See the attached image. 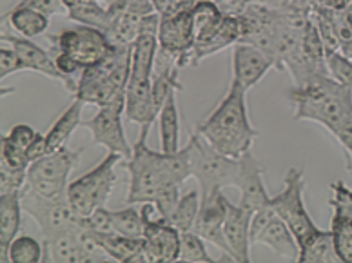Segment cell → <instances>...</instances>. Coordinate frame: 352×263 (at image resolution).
<instances>
[{
	"label": "cell",
	"mask_w": 352,
	"mask_h": 263,
	"mask_svg": "<svg viewBox=\"0 0 352 263\" xmlns=\"http://www.w3.org/2000/svg\"><path fill=\"white\" fill-rule=\"evenodd\" d=\"M36 137V131L33 129L31 126H28V124H16V126H13L10 129V133H8V140H10L11 144H15L16 147H21V149H28L30 147V144L33 142V138Z\"/></svg>",
	"instance_id": "41"
},
{
	"label": "cell",
	"mask_w": 352,
	"mask_h": 263,
	"mask_svg": "<svg viewBox=\"0 0 352 263\" xmlns=\"http://www.w3.org/2000/svg\"><path fill=\"white\" fill-rule=\"evenodd\" d=\"M256 243H263V245H267L271 251H274L283 258L296 260L298 262L300 243H298L296 236L292 234L291 227L278 214H274L271 222L265 225V229L258 234Z\"/></svg>",
	"instance_id": "22"
},
{
	"label": "cell",
	"mask_w": 352,
	"mask_h": 263,
	"mask_svg": "<svg viewBox=\"0 0 352 263\" xmlns=\"http://www.w3.org/2000/svg\"><path fill=\"white\" fill-rule=\"evenodd\" d=\"M50 41L51 51L69 56L82 71L106 58L115 47L104 31L84 24L60 31L58 35L50 36Z\"/></svg>",
	"instance_id": "8"
},
{
	"label": "cell",
	"mask_w": 352,
	"mask_h": 263,
	"mask_svg": "<svg viewBox=\"0 0 352 263\" xmlns=\"http://www.w3.org/2000/svg\"><path fill=\"white\" fill-rule=\"evenodd\" d=\"M78 227L44 238V251L47 262L87 263V256L82 249L80 238H78Z\"/></svg>",
	"instance_id": "21"
},
{
	"label": "cell",
	"mask_w": 352,
	"mask_h": 263,
	"mask_svg": "<svg viewBox=\"0 0 352 263\" xmlns=\"http://www.w3.org/2000/svg\"><path fill=\"white\" fill-rule=\"evenodd\" d=\"M245 95V89L231 82L223 100L195 129L209 146L226 157L240 158L251 151L258 138V131L247 115Z\"/></svg>",
	"instance_id": "2"
},
{
	"label": "cell",
	"mask_w": 352,
	"mask_h": 263,
	"mask_svg": "<svg viewBox=\"0 0 352 263\" xmlns=\"http://www.w3.org/2000/svg\"><path fill=\"white\" fill-rule=\"evenodd\" d=\"M28 183V169L0 165V192H21Z\"/></svg>",
	"instance_id": "39"
},
{
	"label": "cell",
	"mask_w": 352,
	"mask_h": 263,
	"mask_svg": "<svg viewBox=\"0 0 352 263\" xmlns=\"http://www.w3.org/2000/svg\"><path fill=\"white\" fill-rule=\"evenodd\" d=\"M95 234L109 260H113V262H147L146 253H144V238H129V236H122V234Z\"/></svg>",
	"instance_id": "23"
},
{
	"label": "cell",
	"mask_w": 352,
	"mask_h": 263,
	"mask_svg": "<svg viewBox=\"0 0 352 263\" xmlns=\"http://www.w3.org/2000/svg\"><path fill=\"white\" fill-rule=\"evenodd\" d=\"M8 21H10L11 27L19 31L21 36H25V38H35L50 30V16L24 4L13 8L8 13Z\"/></svg>",
	"instance_id": "29"
},
{
	"label": "cell",
	"mask_w": 352,
	"mask_h": 263,
	"mask_svg": "<svg viewBox=\"0 0 352 263\" xmlns=\"http://www.w3.org/2000/svg\"><path fill=\"white\" fill-rule=\"evenodd\" d=\"M146 229H144V253L147 262H178L180 254V231L175 229L166 218H153L156 209L153 203L142 205Z\"/></svg>",
	"instance_id": "11"
},
{
	"label": "cell",
	"mask_w": 352,
	"mask_h": 263,
	"mask_svg": "<svg viewBox=\"0 0 352 263\" xmlns=\"http://www.w3.org/2000/svg\"><path fill=\"white\" fill-rule=\"evenodd\" d=\"M42 254H44V243L33 236L21 234L11 242L8 256L11 263H36L42 260Z\"/></svg>",
	"instance_id": "34"
},
{
	"label": "cell",
	"mask_w": 352,
	"mask_h": 263,
	"mask_svg": "<svg viewBox=\"0 0 352 263\" xmlns=\"http://www.w3.org/2000/svg\"><path fill=\"white\" fill-rule=\"evenodd\" d=\"M303 191H305L303 171L289 168L285 172L282 192H278L276 196H271V203H269L274 209V213L291 227L300 245L318 231L316 223L312 222L303 202Z\"/></svg>",
	"instance_id": "7"
},
{
	"label": "cell",
	"mask_w": 352,
	"mask_h": 263,
	"mask_svg": "<svg viewBox=\"0 0 352 263\" xmlns=\"http://www.w3.org/2000/svg\"><path fill=\"white\" fill-rule=\"evenodd\" d=\"M21 203L25 214H30L42 233V238H50L53 234L64 233L80 225V218L73 211L67 200H51L25 183L21 191Z\"/></svg>",
	"instance_id": "9"
},
{
	"label": "cell",
	"mask_w": 352,
	"mask_h": 263,
	"mask_svg": "<svg viewBox=\"0 0 352 263\" xmlns=\"http://www.w3.org/2000/svg\"><path fill=\"white\" fill-rule=\"evenodd\" d=\"M98 2H100V4H104L106 5V8H109V5H113L116 2V0H98Z\"/></svg>",
	"instance_id": "46"
},
{
	"label": "cell",
	"mask_w": 352,
	"mask_h": 263,
	"mask_svg": "<svg viewBox=\"0 0 352 263\" xmlns=\"http://www.w3.org/2000/svg\"><path fill=\"white\" fill-rule=\"evenodd\" d=\"M50 152L47 149V137L42 135V133H36V137L33 138V142L30 144V147L25 149V157L30 160V163L41 160L42 157H45Z\"/></svg>",
	"instance_id": "43"
},
{
	"label": "cell",
	"mask_w": 352,
	"mask_h": 263,
	"mask_svg": "<svg viewBox=\"0 0 352 263\" xmlns=\"http://www.w3.org/2000/svg\"><path fill=\"white\" fill-rule=\"evenodd\" d=\"M191 11L192 25H195V44L211 38L226 16L214 0H197Z\"/></svg>",
	"instance_id": "26"
},
{
	"label": "cell",
	"mask_w": 352,
	"mask_h": 263,
	"mask_svg": "<svg viewBox=\"0 0 352 263\" xmlns=\"http://www.w3.org/2000/svg\"><path fill=\"white\" fill-rule=\"evenodd\" d=\"M64 5H66V11L71 10V8H75V5H80V4H87V2H93V0H62Z\"/></svg>",
	"instance_id": "45"
},
{
	"label": "cell",
	"mask_w": 352,
	"mask_h": 263,
	"mask_svg": "<svg viewBox=\"0 0 352 263\" xmlns=\"http://www.w3.org/2000/svg\"><path fill=\"white\" fill-rule=\"evenodd\" d=\"M178 262H195V263H211L214 262L209 251L206 249V240L198 236L192 231L180 234V254Z\"/></svg>",
	"instance_id": "35"
},
{
	"label": "cell",
	"mask_w": 352,
	"mask_h": 263,
	"mask_svg": "<svg viewBox=\"0 0 352 263\" xmlns=\"http://www.w3.org/2000/svg\"><path fill=\"white\" fill-rule=\"evenodd\" d=\"M158 35H140L131 47V78H153Z\"/></svg>",
	"instance_id": "28"
},
{
	"label": "cell",
	"mask_w": 352,
	"mask_h": 263,
	"mask_svg": "<svg viewBox=\"0 0 352 263\" xmlns=\"http://www.w3.org/2000/svg\"><path fill=\"white\" fill-rule=\"evenodd\" d=\"M300 263H336L340 262V256L334 247L331 231H322L318 229L311 238L300 245V254H298Z\"/></svg>",
	"instance_id": "25"
},
{
	"label": "cell",
	"mask_w": 352,
	"mask_h": 263,
	"mask_svg": "<svg viewBox=\"0 0 352 263\" xmlns=\"http://www.w3.org/2000/svg\"><path fill=\"white\" fill-rule=\"evenodd\" d=\"M21 4L30 5V8L41 11V13H44L47 16L66 11V5H64L62 0H21Z\"/></svg>",
	"instance_id": "42"
},
{
	"label": "cell",
	"mask_w": 352,
	"mask_h": 263,
	"mask_svg": "<svg viewBox=\"0 0 352 263\" xmlns=\"http://www.w3.org/2000/svg\"><path fill=\"white\" fill-rule=\"evenodd\" d=\"M271 58L251 44L238 42L232 46V78L231 82L249 91L262 80L271 69Z\"/></svg>",
	"instance_id": "14"
},
{
	"label": "cell",
	"mask_w": 352,
	"mask_h": 263,
	"mask_svg": "<svg viewBox=\"0 0 352 263\" xmlns=\"http://www.w3.org/2000/svg\"><path fill=\"white\" fill-rule=\"evenodd\" d=\"M200 191L186 192V194H182L180 196V200L176 203V207L171 213V216L166 218V220L171 223L173 227L178 229L180 233H187V231H191L192 225H195V220H197L198 211H200Z\"/></svg>",
	"instance_id": "30"
},
{
	"label": "cell",
	"mask_w": 352,
	"mask_h": 263,
	"mask_svg": "<svg viewBox=\"0 0 352 263\" xmlns=\"http://www.w3.org/2000/svg\"><path fill=\"white\" fill-rule=\"evenodd\" d=\"M227 200L229 198L223 194L221 191L212 192L209 196L201 198L200 211H198V216L195 220V225H192V233H197L198 236L206 240V242L217 245L218 249H221L223 253L232 260L231 249H229V243L226 240V234H223V222H226L227 214ZM234 262V260H232Z\"/></svg>",
	"instance_id": "13"
},
{
	"label": "cell",
	"mask_w": 352,
	"mask_h": 263,
	"mask_svg": "<svg viewBox=\"0 0 352 263\" xmlns=\"http://www.w3.org/2000/svg\"><path fill=\"white\" fill-rule=\"evenodd\" d=\"M113 214V223H115L116 234L122 236H129V238H142L144 236V229H146V218L142 207L135 205H127L126 209H118V211H111Z\"/></svg>",
	"instance_id": "32"
},
{
	"label": "cell",
	"mask_w": 352,
	"mask_h": 263,
	"mask_svg": "<svg viewBox=\"0 0 352 263\" xmlns=\"http://www.w3.org/2000/svg\"><path fill=\"white\" fill-rule=\"evenodd\" d=\"M331 233L340 262L352 263V216L342 213L332 214Z\"/></svg>",
	"instance_id": "33"
},
{
	"label": "cell",
	"mask_w": 352,
	"mask_h": 263,
	"mask_svg": "<svg viewBox=\"0 0 352 263\" xmlns=\"http://www.w3.org/2000/svg\"><path fill=\"white\" fill-rule=\"evenodd\" d=\"M66 13L71 21L76 22V24L91 25V27H96V30L104 31V33L109 27V10L104 4H100L98 0H93V2H87V4L75 5V8L67 10Z\"/></svg>",
	"instance_id": "31"
},
{
	"label": "cell",
	"mask_w": 352,
	"mask_h": 263,
	"mask_svg": "<svg viewBox=\"0 0 352 263\" xmlns=\"http://www.w3.org/2000/svg\"><path fill=\"white\" fill-rule=\"evenodd\" d=\"M2 44H8L21 55L25 71L41 73V75L50 76L53 80H60L64 84V75L58 71L51 51L42 49L38 44L31 42V38H25V36L2 35Z\"/></svg>",
	"instance_id": "17"
},
{
	"label": "cell",
	"mask_w": 352,
	"mask_h": 263,
	"mask_svg": "<svg viewBox=\"0 0 352 263\" xmlns=\"http://www.w3.org/2000/svg\"><path fill=\"white\" fill-rule=\"evenodd\" d=\"M124 104H111V106L98 107V113L89 120L82 122V126L89 129L91 138L95 146L106 147L109 152L120 155L124 160H129L133 155V147L129 146L122 126V113Z\"/></svg>",
	"instance_id": "10"
},
{
	"label": "cell",
	"mask_w": 352,
	"mask_h": 263,
	"mask_svg": "<svg viewBox=\"0 0 352 263\" xmlns=\"http://www.w3.org/2000/svg\"><path fill=\"white\" fill-rule=\"evenodd\" d=\"M351 2L352 0H314V5H312V8H316L318 5V8H325V10L331 11H342L345 10Z\"/></svg>",
	"instance_id": "44"
},
{
	"label": "cell",
	"mask_w": 352,
	"mask_h": 263,
	"mask_svg": "<svg viewBox=\"0 0 352 263\" xmlns=\"http://www.w3.org/2000/svg\"><path fill=\"white\" fill-rule=\"evenodd\" d=\"M124 115L127 120L138 126H153L158 118L151 93V78H131L126 87V109Z\"/></svg>",
	"instance_id": "18"
},
{
	"label": "cell",
	"mask_w": 352,
	"mask_h": 263,
	"mask_svg": "<svg viewBox=\"0 0 352 263\" xmlns=\"http://www.w3.org/2000/svg\"><path fill=\"white\" fill-rule=\"evenodd\" d=\"M84 102L75 98V102L67 107L66 111L62 113L58 120L51 126V129L45 133L47 137V149L50 152L60 149L67 144V140L71 138V135L75 133V129L78 126H82V109H84Z\"/></svg>",
	"instance_id": "24"
},
{
	"label": "cell",
	"mask_w": 352,
	"mask_h": 263,
	"mask_svg": "<svg viewBox=\"0 0 352 263\" xmlns=\"http://www.w3.org/2000/svg\"><path fill=\"white\" fill-rule=\"evenodd\" d=\"M243 36V19L242 16H223L217 33L207 41L195 44L191 53V66H198L204 58L214 55L218 51L226 49L242 42Z\"/></svg>",
	"instance_id": "19"
},
{
	"label": "cell",
	"mask_w": 352,
	"mask_h": 263,
	"mask_svg": "<svg viewBox=\"0 0 352 263\" xmlns=\"http://www.w3.org/2000/svg\"><path fill=\"white\" fill-rule=\"evenodd\" d=\"M327 71L342 86L352 89V58L343 55L340 49L327 51Z\"/></svg>",
	"instance_id": "36"
},
{
	"label": "cell",
	"mask_w": 352,
	"mask_h": 263,
	"mask_svg": "<svg viewBox=\"0 0 352 263\" xmlns=\"http://www.w3.org/2000/svg\"><path fill=\"white\" fill-rule=\"evenodd\" d=\"M19 71H25L21 55L13 47L4 44V46L0 47V76L8 78V76L15 75Z\"/></svg>",
	"instance_id": "40"
},
{
	"label": "cell",
	"mask_w": 352,
	"mask_h": 263,
	"mask_svg": "<svg viewBox=\"0 0 352 263\" xmlns=\"http://www.w3.org/2000/svg\"><path fill=\"white\" fill-rule=\"evenodd\" d=\"M192 5L164 15L158 30V46L178 56V67L191 66V53L195 47V25H192Z\"/></svg>",
	"instance_id": "12"
},
{
	"label": "cell",
	"mask_w": 352,
	"mask_h": 263,
	"mask_svg": "<svg viewBox=\"0 0 352 263\" xmlns=\"http://www.w3.org/2000/svg\"><path fill=\"white\" fill-rule=\"evenodd\" d=\"M191 144V171L198 180L201 198L223 187H236L240 180V158L226 157L211 147L197 131L189 138Z\"/></svg>",
	"instance_id": "4"
},
{
	"label": "cell",
	"mask_w": 352,
	"mask_h": 263,
	"mask_svg": "<svg viewBox=\"0 0 352 263\" xmlns=\"http://www.w3.org/2000/svg\"><path fill=\"white\" fill-rule=\"evenodd\" d=\"M82 151H71L66 146L47 152L41 160L30 163L28 185L51 200H67V178L76 168Z\"/></svg>",
	"instance_id": "6"
},
{
	"label": "cell",
	"mask_w": 352,
	"mask_h": 263,
	"mask_svg": "<svg viewBox=\"0 0 352 263\" xmlns=\"http://www.w3.org/2000/svg\"><path fill=\"white\" fill-rule=\"evenodd\" d=\"M180 187L182 185L169 183V185H164V187L158 191V194H156V198H155V202H153V205H155L158 216H162V218L171 216V213L175 211V207H176V203H178V200H180Z\"/></svg>",
	"instance_id": "38"
},
{
	"label": "cell",
	"mask_w": 352,
	"mask_h": 263,
	"mask_svg": "<svg viewBox=\"0 0 352 263\" xmlns=\"http://www.w3.org/2000/svg\"><path fill=\"white\" fill-rule=\"evenodd\" d=\"M236 187L240 189L238 203L252 213L271 203V196L263 183V169L251 151L240 157V180Z\"/></svg>",
	"instance_id": "16"
},
{
	"label": "cell",
	"mask_w": 352,
	"mask_h": 263,
	"mask_svg": "<svg viewBox=\"0 0 352 263\" xmlns=\"http://www.w3.org/2000/svg\"><path fill=\"white\" fill-rule=\"evenodd\" d=\"M158 127H160V151H180V117L176 106V95L173 93L164 107L158 113Z\"/></svg>",
	"instance_id": "27"
},
{
	"label": "cell",
	"mask_w": 352,
	"mask_h": 263,
	"mask_svg": "<svg viewBox=\"0 0 352 263\" xmlns=\"http://www.w3.org/2000/svg\"><path fill=\"white\" fill-rule=\"evenodd\" d=\"M151 126L140 127V137L133 146V155L126 160V168L129 171V191H127V203H153L156 194L164 185H169L171 176L167 171L166 152L153 151L147 146Z\"/></svg>",
	"instance_id": "3"
},
{
	"label": "cell",
	"mask_w": 352,
	"mask_h": 263,
	"mask_svg": "<svg viewBox=\"0 0 352 263\" xmlns=\"http://www.w3.org/2000/svg\"><path fill=\"white\" fill-rule=\"evenodd\" d=\"M287 96L294 104V120L316 122L325 127L347 152V168L352 171V89L331 75H323L305 86H294Z\"/></svg>",
	"instance_id": "1"
},
{
	"label": "cell",
	"mask_w": 352,
	"mask_h": 263,
	"mask_svg": "<svg viewBox=\"0 0 352 263\" xmlns=\"http://www.w3.org/2000/svg\"><path fill=\"white\" fill-rule=\"evenodd\" d=\"M124 158L109 152L96 168L76 178L67 187V202L78 216H89L98 207H104L116 183L115 168Z\"/></svg>",
	"instance_id": "5"
},
{
	"label": "cell",
	"mask_w": 352,
	"mask_h": 263,
	"mask_svg": "<svg viewBox=\"0 0 352 263\" xmlns=\"http://www.w3.org/2000/svg\"><path fill=\"white\" fill-rule=\"evenodd\" d=\"M0 165L10 169H28L30 168V160L25 157V151L11 144L6 137L0 140Z\"/></svg>",
	"instance_id": "37"
},
{
	"label": "cell",
	"mask_w": 352,
	"mask_h": 263,
	"mask_svg": "<svg viewBox=\"0 0 352 263\" xmlns=\"http://www.w3.org/2000/svg\"><path fill=\"white\" fill-rule=\"evenodd\" d=\"M251 220L252 211L242 207L240 203H232L231 200H227L223 234H226L234 262H249L251 260Z\"/></svg>",
	"instance_id": "15"
},
{
	"label": "cell",
	"mask_w": 352,
	"mask_h": 263,
	"mask_svg": "<svg viewBox=\"0 0 352 263\" xmlns=\"http://www.w3.org/2000/svg\"><path fill=\"white\" fill-rule=\"evenodd\" d=\"M24 211L21 192H0V262H10V245L19 236Z\"/></svg>",
	"instance_id": "20"
}]
</instances>
